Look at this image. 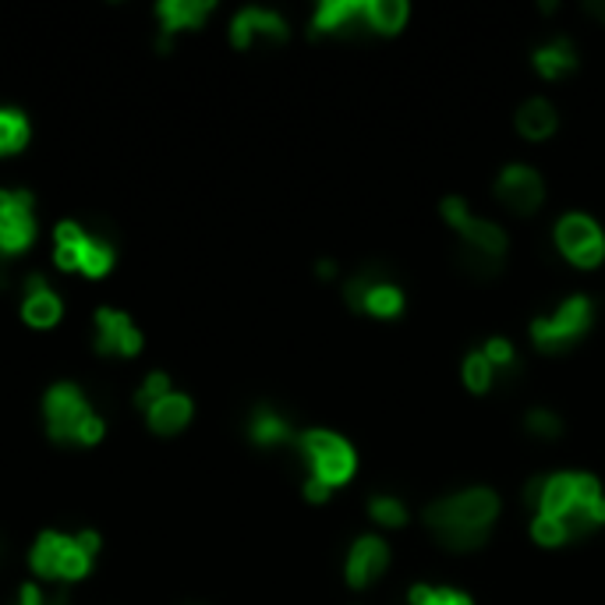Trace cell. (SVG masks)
Wrapping results in <instances>:
<instances>
[{
	"instance_id": "28",
	"label": "cell",
	"mask_w": 605,
	"mask_h": 605,
	"mask_svg": "<svg viewBox=\"0 0 605 605\" xmlns=\"http://www.w3.org/2000/svg\"><path fill=\"white\" fill-rule=\"evenodd\" d=\"M411 605H472L464 592H454V588H428V584H415L411 588Z\"/></svg>"
},
{
	"instance_id": "7",
	"label": "cell",
	"mask_w": 605,
	"mask_h": 605,
	"mask_svg": "<svg viewBox=\"0 0 605 605\" xmlns=\"http://www.w3.org/2000/svg\"><path fill=\"white\" fill-rule=\"evenodd\" d=\"M36 241V209L29 191L0 188V262L22 256Z\"/></svg>"
},
{
	"instance_id": "4",
	"label": "cell",
	"mask_w": 605,
	"mask_h": 605,
	"mask_svg": "<svg viewBox=\"0 0 605 605\" xmlns=\"http://www.w3.org/2000/svg\"><path fill=\"white\" fill-rule=\"evenodd\" d=\"M53 262L65 272H82L89 280H100L113 269V245L107 234L65 220L53 230Z\"/></svg>"
},
{
	"instance_id": "2",
	"label": "cell",
	"mask_w": 605,
	"mask_h": 605,
	"mask_svg": "<svg viewBox=\"0 0 605 605\" xmlns=\"http://www.w3.org/2000/svg\"><path fill=\"white\" fill-rule=\"evenodd\" d=\"M96 556H100V535L96 532H43L29 549V567L39 581H50V584H71L82 581Z\"/></svg>"
},
{
	"instance_id": "27",
	"label": "cell",
	"mask_w": 605,
	"mask_h": 605,
	"mask_svg": "<svg viewBox=\"0 0 605 605\" xmlns=\"http://www.w3.org/2000/svg\"><path fill=\"white\" fill-rule=\"evenodd\" d=\"M524 428L538 439H559L563 436V421L556 411H549V407H532V411L524 415Z\"/></svg>"
},
{
	"instance_id": "17",
	"label": "cell",
	"mask_w": 605,
	"mask_h": 605,
	"mask_svg": "<svg viewBox=\"0 0 605 605\" xmlns=\"http://www.w3.org/2000/svg\"><path fill=\"white\" fill-rule=\"evenodd\" d=\"M365 4L368 0H323L316 8V18H311V32H358L368 29L365 18Z\"/></svg>"
},
{
	"instance_id": "8",
	"label": "cell",
	"mask_w": 605,
	"mask_h": 605,
	"mask_svg": "<svg viewBox=\"0 0 605 605\" xmlns=\"http://www.w3.org/2000/svg\"><path fill=\"white\" fill-rule=\"evenodd\" d=\"M556 245L563 256L581 269L598 266L605 256V238H602L598 224L592 217H581V212H571V217H563L556 224Z\"/></svg>"
},
{
	"instance_id": "10",
	"label": "cell",
	"mask_w": 605,
	"mask_h": 605,
	"mask_svg": "<svg viewBox=\"0 0 605 605\" xmlns=\"http://www.w3.org/2000/svg\"><path fill=\"white\" fill-rule=\"evenodd\" d=\"M443 217L450 220V227L460 234L464 245H472L478 251H489V256L506 259V234H503V227L472 217V212H467V206H464V199H457V195L443 199Z\"/></svg>"
},
{
	"instance_id": "33",
	"label": "cell",
	"mask_w": 605,
	"mask_h": 605,
	"mask_svg": "<svg viewBox=\"0 0 605 605\" xmlns=\"http://www.w3.org/2000/svg\"><path fill=\"white\" fill-rule=\"evenodd\" d=\"M11 605H47V592L36 588V584H22Z\"/></svg>"
},
{
	"instance_id": "31",
	"label": "cell",
	"mask_w": 605,
	"mask_h": 605,
	"mask_svg": "<svg viewBox=\"0 0 605 605\" xmlns=\"http://www.w3.org/2000/svg\"><path fill=\"white\" fill-rule=\"evenodd\" d=\"M532 538H535L538 545H563L571 535H567V524H563L559 517H545V514H538V517L532 520Z\"/></svg>"
},
{
	"instance_id": "14",
	"label": "cell",
	"mask_w": 605,
	"mask_h": 605,
	"mask_svg": "<svg viewBox=\"0 0 605 605\" xmlns=\"http://www.w3.org/2000/svg\"><path fill=\"white\" fill-rule=\"evenodd\" d=\"M389 567V549L376 535H361L347 553V581L350 588H368Z\"/></svg>"
},
{
	"instance_id": "1",
	"label": "cell",
	"mask_w": 605,
	"mask_h": 605,
	"mask_svg": "<svg viewBox=\"0 0 605 605\" xmlns=\"http://www.w3.org/2000/svg\"><path fill=\"white\" fill-rule=\"evenodd\" d=\"M499 514V499L489 489H464L443 496L425 510V524L436 532L439 545L450 553L482 549L489 538V524Z\"/></svg>"
},
{
	"instance_id": "20",
	"label": "cell",
	"mask_w": 605,
	"mask_h": 605,
	"mask_svg": "<svg viewBox=\"0 0 605 605\" xmlns=\"http://www.w3.org/2000/svg\"><path fill=\"white\" fill-rule=\"evenodd\" d=\"M532 61H535V71L542 78H559V75L577 68V50L567 36H559V39H549V43H542Z\"/></svg>"
},
{
	"instance_id": "19",
	"label": "cell",
	"mask_w": 605,
	"mask_h": 605,
	"mask_svg": "<svg viewBox=\"0 0 605 605\" xmlns=\"http://www.w3.org/2000/svg\"><path fill=\"white\" fill-rule=\"evenodd\" d=\"M556 121H559L556 107L549 100H542V96H535V100H528V103H520V110H517V131L528 142L549 139V135L556 131Z\"/></svg>"
},
{
	"instance_id": "16",
	"label": "cell",
	"mask_w": 605,
	"mask_h": 605,
	"mask_svg": "<svg viewBox=\"0 0 605 605\" xmlns=\"http://www.w3.org/2000/svg\"><path fill=\"white\" fill-rule=\"evenodd\" d=\"M61 311H65V301L61 295L43 280V277H29L26 280V290H22V319L32 326V329H50L61 323Z\"/></svg>"
},
{
	"instance_id": "23",
	"label": "cell",
	"mask_w": 605,
	"mask_h": 605,
	"mask_svg": "<svg viewBox=\"0 0 605 605\" xmlns=\"http://www.w3.org/2000/svg\"><path fill=\"white\" fill-rule=\"evenodd\" d=\"M379 284H386V269L383 266H361L355 277H350L347 284H344V301L350 305V308H365V298L373 295V290L379 287Z\"/></svg>"
},
{
	"instance_id": "9",
	"label": "cell",
	"mask_w": 605,
	"mask_h": 605,
	"mask_svg": "<svg viewBox=\"0 0 605 605\" xmlns=\"http://www.w3.org/2000/svg\"><path fill=\"white\" fill-rule=\"evenodd\" d=\"M142 350V329L128 311L100 308L96 311V355L103 358H135Z\"/></svg>"
},
{
	"instance_id": "34",
	"label": "cell",
	"mask_w": 605,
	"mask_h": 605,
	"mask_svg": "<svg viewBox=\"0 0 605 605\" xmlns=\"http://www.w3.org/2000/svg\"><path fill=\"white\" fill-rule=\"evenodd\" d=\"M329 496V485H323V482H316V478H308L305 482V499L308 503H323Z\"/></svg>"
},
{
	"instance_id": "25",
	"label": "cell",
	"mask_w": 605,
	"mask_h": 605,
	"mask_svg": "<svg viewBox=\"0 0 605 605\" xmlns=\"http://www.w3.org/2000/svg\"><path fill=\"white\" fill-rule=\"evenodd\" d=\"M503 262H506V259L489 256V251H478V248H472V245H464V248H460V266H464V272H472L475 280H493V277H499Z\"/></svg>"
},
{
	"instance_id": "5",
	"label": "cell",
	"mask_w": 605,
	"mask_h": 605,
	"mask_svg": "<svg viewBox=\"0 0 605 605\" xmlns=\"http://www.w3.org/2000/svg\"><path fill=\"white\" fill-rule=\"evenodd\" d=\"M298 450L305 454V460L311 467L308 478L329 485V489L355 475V450H350V446L340 436H334V433L308 428V433L298 436Z\"/></svg>"
},
{
	"instance_id": "11",
	"label": "cell",
	"mask_w": 605,
	"mask_h": 605,
	"mask_svg": "<svg viewBox=\"0 0 605 605\" xmlns=\"http://www.w3.org/2000/svg\"><path fill=\"white\" fill-rule=\"evenodd\" d=\"M209 11H212L209 0H160V4H156V32H160L156 47H160V53L170 50L173 36L199 29L209 18Z\"/></svg>"
},
{
	"instance_id": "15",
	"label": "cell",
	"mask_w": 605,
	"mask_h": 605,
	"mask_svg": "<svg viewBox=\"0 0 605 605\" xmlns=\"http://www.w3.org/2000/svg\"><path fill=\"white\" fill-rule=\"evenodd\" d=\"M142 415H146V421L156 436H178L188 428V421L195 415V404L188 394H181V389H170V394H163L160 400L142 407Z\"/></svg>"
},
{
	"instance_id": "35",
	"label": "cell",
	"mask_w": 605,
	"mask_h": 605,
	"mask_svg": "<svg viewBox=\"0 0 605 605\" xmlns=\"http://www.w3.org/2000/svg\"><path fill=\"white\" fill-rule=\"evenodd\" d=\"M584 11L598 18V22H605V0H584Z\"/></svg>"
},
{
	"instance_id": "22",
	"label": "cell",
	"mask_w": 605,
	"mask_h": 605,
	"mask_svg": "<svg viewBox=\"0 0 605 605\" xmlns=\"http://www.w3.org/2000/svg\"><path fill=\"white\" fill-rule=\"evenodd\" d=\"M407 4L404 0H368L365 4V18H368V29L373 32H386V36H394L404 29L407 22Z\"/></svg>"
},
{
	"instance_id": "13",
	"label": "cell",
	"mask_w": 605,
	"mask_h": 605,
	"mask_svg": "<svg viewBox=\"0 0 605 605\" xmlns=\"http://www.w3.org/2000/svg\"><path fill=\"white\" fill-rule=\"evenodd\" d=\"M284 43L287 39V22L277 14V11H266V8H245L234 14L230 22V43L238 50H248L251 43Z\"/></svg>"
},
{
	"instance_id": "6",
	"label": "cell",
	"mask_w": 605,
	"mask_h": 605,
	"mask_svg": "<svg viewBox=\"0 0 605 605\" xmlns=\"http://www.w3.org/2000/svg\"><path fill=\"white\" fill-rule=\"evenodd\" d=\"M588 326H592V301L577 295V298H567L563 301L553 316H545V319H535L532 323V340L538 350H567L574 347L584 334H588Z\"/></svg>"
},
{
	"instance_id": "26",
	"label": "cell",
	"mask_w": 605,
	"mask_h": 605,
	"mask_svg": "<svg viewBox=\"0 0 605 605\" xmlns=\"http://www.w3.org/2000/svg\"><path fill=\"white\" fill-rule=\"evenodd\" d=\"M464 383L472 394H485V389L496 383V368L489 365V358H485L482 350H472V355L464 358Z\"/></svg>"
},
{
	"instance_id": "21",
	"label": "cell",
	"mask_w": 605,
	"mask_h": 605,
	"mask_svg": "<svg viewBox=\"0 0 605 605\" xmlns=\"http://www.w3.org/2000/svg\"><path fill=\"white\" fill-rule=\"evenodd\" d=\"M29 135H32V125H29V117L22 110L0 107V160L22 152L29 146Z\"/></svg>"
},
{
	"instance_id": "24",
	"label": "cell",
	"mask_w": 605,
	"mask_h": 605,
	"mask_svg": "<svg viewBox=\"0 0 605 605\" xmlns=\"http://www.w3.org/2000/svg\"><path fill=\"white\" fill-rule=\"evenodd\" d=\"M361 311H368V316H379V319H394V316H400L404 311V295H400V287H394V284H379L373 295L365 298V308Z\"/></svg>"
},
{
	"instance_id": "36",
	"label": "cell",
	"mask_w": 605,
	"mask_h": 605,
	"mask_svg": "<svg viewBox=\"0 0 605 605\" xmlns=\"http://www.w3.org/2000/svg\"><path fill=\"white\" fill-rule=\"evenodd\" d=\"M316 272H319V277H323V280H329V277H337V266H334V262H329V259H323V262L316 266Z\"/></svg>"
},
{
	"instance_id": "32",
	"label": "cell",
	"mask_w": 605,
	"mask_h": 605,
	"mask_svg": "<svg viewBox=\"0 0 605 605\" xmlns=\"http://www.w3.org/2000/svg\"><path fill=\"white\" fill-rule=\"evenodd\" d=\"M170 389H173V383H170L167 373H149L142 379V386H139V394H135V404H139V411H142V407H149L152 400H160L163 394H170Z\"/></svg>"
},
{
	"instance_id": "18",
	"label": "cell",
	"mask_w": 605,
	"mask_h": 605,
	"mask_svg": "<svg viewBox=\"0 0 605 605\" xmlns=\"http://www.w3.org/2000/svg\"><path fill=\"white\" fill-rule=\"evenodd\" d=\"M248 439L256 443V446H262V450L298 443V436H295V428H290V421L277 411V407H269V404H259L256 411L248 415Z\"/></svg>"
},
{
	"instance_id": "12",
	"label": "cell",
	"mask_w": 605,
	"mask_h": 605,
	"mask_svg": "<svg viewBox=\"0 0 605 605\" xmlns=\"http://www.w3.org/2000/svg\"><path fill=\"white\" fill-rule=\"evenodd\" d=\"M496 195H499V202L506 209H514V212H535L542 206V199H545V185L538 178V170L524 167V163H510V167L499 173Z\"/></svg>"
},
{
	"instance_id": "3",
	"label": "cell",
	"mask_w": 605,
	"mask_h": 605,
	"mask_svg": "<svg viewBox=\"0 0 605 605\" xmlns=\"http://www.w3.org/2000/svg\"><path fill=\"white\" fill-rule=\"evenodd\" d=\"M43 421L57 446H96L107 433L103 415L75 383H53L43 397Z\"/></svg>"
},
{
	"instance_id": "30",
	"label": "cell",
	"mask_w": 605,
	"mask_h": 605,
	"mask_svg": "<svg viewBox=\"0 0 605 605\" xmlns=\"http://www.w3.org/2000/svg\"><path fill=\"white\" fill-rule=\"evenodd\" d=\"M368 514H373V520L386 524V528H400V524L407 520V506L397 496H373Z\"/></svg>"
},
{
	"instance_id": "29",
	"label": "cell",
	"mask_w": 605,
	"mask_h": 605,
	"mask_svg": "<svg viewBox=\"0 0 605 605\" xmlns=\"http://www.w3.org/2000/svg\"><path fill=\"white\" fill-rule=\"evenodd\" d=\"M482 355L489 358V365L496 368V376H499V373H503V376H514V373H517V355H514L510 340H503V337L485 340Z\"/></svg>"
}]
</instances>
